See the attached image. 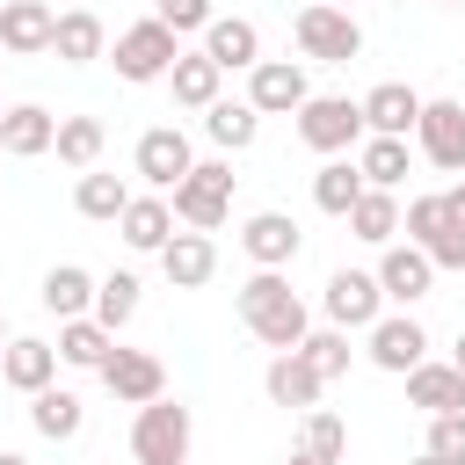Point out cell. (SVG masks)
Returning <instances> with one entry per match:
<instances>
[{"mask_svg": "<svg viewBox=\"0 0 465 465\" xmlns=\"http://www.w3.org/2000/svg\"><path fill=\"white\" fill-rule=\"evenodd\" d=\"M240 320H247V334H254V341H269L276 356H291V349L312 334L305 298L283 283V269H254V276L240 283Z\"/></svg>", "mask_w": 465, "mask_h": 465, "instance_id": "1", "label": "cell"}, {"mask_svg": "<svg viewBox=\"0 0 465 465\" xmlns=\"http://www.w3.org/2000/svg\"><path fill=\"white\" fill-rule=\"evenodd\" d=\"M189 436H196L189 407L160 392V400H145L138 421H131V458H138V465H189Z\"/></svg>", "mask_w": 465, "mask_h": 465, "instance_id": "2", "label": "cell"}, {"mask_svg": "<svg viewBox=\"0 0 465 465\" xmlns=\"http://www.w3.org/2000/svg\"><path fill=\"white\" fill-rule=\"evenodd\" d=\"M189 232H218L225 211H232V167L225 160H196L182 182H174V203H167Z\"/></svg>", "mask_w": 465, "mask_h": 465, "instance_id": "3", "label": "cell"}, {"mask_svg": "<svg viewBox=\"0 0 465 465\" xmlns=\"http://www.w3.org/2000/svg\"><path fill=\"white\" fill-rule=\"evenodd\" d=\"M291 36H298V51L312 58V65H349L356 51H363V29H356V15L349 7H298V22H291Z\"/></svg>", "mask_w": 465, "mask_h": 465, "instance_id": "4", "label": "cell"}, {"mask_svg": "<svg viewBox=\"0 0 465 465\" xmlns=\"http://www.w3.org/2000/svg\"><path fill=\"white\" fill-rule=\"evenodd\" d=\"M174 58H182V36H174V29H160L153 15H145V22H131V29L116 36V73H124V80H167V73H174Z\"/></svg>", "mask_w": 465, "mask_h": 465, "instance_id": "5", "label": "cell"}, {"mask_svg": "<svg viewBox=\"0 0 465 465\" xmlns=\"http://www.w3.org/2000/svg\"><path fill=\"white\" fill-rule=\"evenodd\" d=\"M298 138H305L312 153H349V145L363 138V109H356L349 94H305V109H298Z\"/></svg>", "mask_w": 465, "mask_h": 465, "instance_id": "6", "label": "cell"}, {"mask_svg": "<svg viewBox=\"0 0 465 465\" xmlns=\"http://www.w3.org/2000/svg\"><path fill=\"white\" fill-rule=\"evenodd\" d=\"M400 225H407V247H421L436 269H465V232H458V218L443 211V196H414Z\"/></svg>", "mask_w": 465, "mask_h": 465, "instance_id": "7", "label": "cell"}, {"mask_svg": "<svg viewBox=\"0 0 465 465\" xmlns=\"http://www.w3.org/2000/svg\"><path fill=\"white\" fill-rule=\"evenodd\" d=\"M305 65L298 58H262L254 73H247V109L254 116H298L305 109Z\"/></svg>", "mask_w": 465, "mask_h": 465, "instance_id": "8", "label": "cell"}, {"mask_svg": "<svg viewBox=\"0 0 465 465\" xmlns=\"http://www.w3.org/2000/svg\"><path fill=\"white\" fill-rule=\"evenodd\" d=\"M327 320L349 334V327H378L385 320V291L371 269H334L327 276Z\"/></svg>", "mask_w": 465, "mask_h": 465, "instance_id": "9", "label": "cell"}, {"mask_svg": "<svg viewBox=\"0 0 465 465\" xmlns=\"http://www.w3.org/2000/svg\"><path fill=\"white\" fill-rule=\"evenodd\" d=\"M240 247H247L254 269H291L298 247H305V232H298V218H283V211H254V218L240 225Z\"/></svg>", "mask_w": 465, "mask_h": 465, "instance_id": "10", "label": "cell"}, {"mask_svg": "<svg viewBox=\"0 0 465 465\" xmlns=\"http://www.w3.org/2000/svg\"><path fill=\"white\" fill-rule=\"evenodd\" d=\"M102 385H109L124 407H145V400H160V392H167V371H160V356H153V349H109Z\"/></svg>", "mask_w": 465, "mask_h": 465, "instance_id": "11", "label": "cell"}, {"mask_svg": "<svg viewBox=\"0 0 465 465\" xmlns=\"http://www.w3.org/2000/svg\"><path fill=\"white\" fill-rule=\"evenodd\" d=\"M203 58H211L218 73H254V65H262V29H254L247 15H211Z\"/></svg>", "mask_w": 465, "mask_h": 465, "instance_id": "12", "label": "cell"}, {"mask_svg": "<svg viewBox=\"0 0 465 465\" xmlns=\"http://www.w3.org/2000/svg\"><path fill=\"white\" fill-rule=\"evenodd\" d=\"M363 334H371V363L392 371V378H407L414 363H429V334H421V320H407V312H392V320H378V327H363Z\"/></svg>", "mask_w": 465, "mask_h": 465, "instance_id": "13", "label": "cell"}, {"mask_svg": "<svg viewBox=\"0 0 465 465\" xmlns=\"http://www.w3.org/2000/svg\"><path fill=\"white\" fill-rule=\"evenodd\" d=\"M414 138H421V153L436 160V167H465V102H421V124H414Z\"/></svg>", "mask_w": 465, "mask_h": 465, "instance_id": "14", "label": "cell"}, {"mask_svg": "<svg viewBox=\"0 0 465 465\" xmlns=\"http://www.w3.org/2000/svg\"><path fill=\"white\" fill-rule=\"evenodd\" d=\"M356 109H363V131H371V138H407V131L421 124V94H414V87H400V80L371 87Z\"/></svg>", "mask_w": 465, "mask_h": 465, "instance_id": "15", "label": "cell"}, {"mask_svg": "<svg viewBox=\"0 0 465 465\" xmlns=\"http://www.w3.org/2000/svg\"><path fill=\"white\" fill-rule=\"evenodd\" d=\"M189 167H196V153H189V138H182L174 124H153V131L138 138V174H145L153 189H174Z\"/></svg>", "mask_w": 465, "mask_h": 465, "instance_id": "16", "label": "cell"}, {"mask_svg": "<svg viewBox=\"0 0 465 465\" xmlns=\"http://www.w3.org/2000/svg\"><path fill=\"white\" fill-rule=\"evenodd\" d=\"M371 276H378V291H385L392 305H414V298H429V283H436V262H429L421 247H385Z\"/></svg>", "mask_w": 465, "mask_h": 465, "instance_id": "17", "label": "cell"}, {"mask_svg": "<svg viewBox=\"0 0 465 465\" xmlns=\"http://www.w3.org/2000/svg\"><path fill=\"white\" fill-rule=\"evenodd\" d=\"M51 138H58V116H51L44 102L0 109V153H7V160H36V153H51Z\"/></svg>", "mask_w": 465, "mask_h": 465, "instance_id": "18", "label": "cell"}, {"mask_svg": "<svg viewBox=\"0 0 465 465\" xmlns=\"http://www.w3.org/2000/svg\"><path fill=\"white\" fill-rule=\"evenodd\" d=\"M51 29H58V15H51L44 0H7V7H0V51H15V58L51 51Z\"/></svg>", "mask_w": 465, "mask_h": 465, "instance_id": "19", "label": "cell"}, {"mask_svg": "<svg viewBox=\"0 0 465 465\" xmlns=\"http://www.w3.org/2000/svg\"><path fill=\"white\" fill-rule=\"evenodd\" d=\"M0 378H7L15 392H44V385L58 378V349L36 341V334H15V341L0 349Z\"/></svg>", "mask_w": 465, "mask_h": 465, "instance_id": "20", "label": "cell"}, {"mask_svg": "<svg viewBox=\"0 0 465 465\" xmlns=\"http://www.w3.org/2000/svg\"><path fill=\"white\" fill-rule=\"evenodd\" d=\"M160 269H167V283H174V291H196V283H211V269H218V247H211V232H174V240L160 247Z\"/></svg>", "mask_w": 465, "mask_h": 465, "instance_id": "21", "label": "cell"}, {"mask_svg": "<svg viewBox=\"0 0 465 465\" xmlns=\"http://www.w3.org/2000/svg\"><path fill=\"white\" fill-rule=\"evenodd\" d=\"M116 225H124V247H138V254H160V247L174 240V211H167V196H131Z\"/></svg>", "mask_w": 465, "mask_h": 465, "instance_id": "22", "label": "cell"}, {"mask_svg": "<svg viewBox=\"0 0 465 465\" xmlns=\"http://www.w3.org/2000/svg\"><path fill=\"white\" fill-rule=\"evenodd\" d=\"M262 385H269V400H276V407H298V414H312V407H320V392H327V385L312 378V363H305L298 349H291V356H276Z\"/></svg>", "mask_w": 465, "mask_h": 465, "instance_id": "23", "label": "cell"}, {"mask_svg": "<svg viewBox=\"0 0 465 465\" xmlns=\"http://www.w3.org/2000/svg\"><path fill=\"white\" fill-rule=\"evenodd\" d=\"M29 421H36V436H51V443H73V436H80V421H87V407H80V392H65V385H44V392H29Z\"/></svg>", "mask_w": 465, "mask_h": 465, "instance_id": "24", "label": "cell"}, {"mask_svg": "<svg viewBox=\"0 0 465 465\" xmlns=\"http://www.w3.org/2000/svg\"><path fill=\"white\" fill-rule=\"evenodd\" d=\"M407 400L429 407V414H465V378L450 363H414L407 371Z\"/></svg>", "mask_w": 465, "mask_h": 465, "instance_id": "25", "label": "cell"}, {"mask_svg": "<svg viewBox=\"0 0 465 465\" xmlns=\"http://www.w3.org/2000/svg\"><path fill=\"white\" fill-rule=\"evenodd\" d=\"M44 312H58V320H87V305H94V276L80 269V262H58L51 276H44Z\"/></svg>", "mask_w": 465, "mask_h": 465, "instance_id": "26", "label": "cell"}, {"mask_svg": "<svg viewBox=\"0 0 465 465\" xmlns=\"http://www.w3.org/2000/svg\"><path fill=\"white\" fill-rule=\"evenodd\" d=\"M109 349H116V334H109L102 320H58V363H73V371H102Z\"/></svg>", "mask_w": 465, "mask_h": 465, "instance_id": "27", "label": "cell"}, {"mask_svg": "<svg viewBox=\"0 0 465 465\" xmlns=\"http://www.w3.org/2000/svg\"><path fill=\"white\" fill-rule=\"evenodd\" d=\"M51 51H58L65 65H87V58H102V51H109V36H102L94 7H73V15H58V29H51Z\"/></svg>", "mask_w": 465, "mask_h": 465, "instance_id": "28", "label": "cell"}, {"mask_svg": "<svg viewBox=\"0 0 465 465\" xmlns=\"http://www.w3.org/2000/svg\"><path fill=\"white\" fill-rule=\"evenodd\" d=\"M218 80H225V73H218L203 51H182V58H174V73H167V87H174V102H182V109H211V102H218Z\"/></svg>", "mask_w": 465, "mask_h": 465, "instance_id": "29", "label": "cell"}, {"mask_svg": "<svg viewBox=\"0 0 465 465\" xmlns=\"http://www.w3.org/2000/svg\"><path fill=\"white\" fill-rule=\"evenodd\" d=\"M203 131H211L218 153H247L254 131H262V116H254L247 102H211V109H203Z\"/></svg>", "mask_w": 465, "mask_h": 465, "instance_id": "30", "label": "cell"}, {"mask_svg": "<svg viewBox=\"0 0 465 465\" xmlns=\"http://www.w3.org/2000/svg\"><path fill=\"white\" fill-rule=\"evenodd\" d=\"M356 196H363V174H356V160H327V167L312 174V203H320L327 218H349V211H356Z\"/></svg>", "mask_w": 465, "mask_h": 465, "instance_id": "31", "label": "cell"}, {"mask_svg": "<svg viewBox=\"0 0 465 465\" xmlns=\"http://www.w3.org/2000/svg\"><path fill=\"white\" fill-rule=\"evenodd\" d=\"M349 232L371 240V247H392V232H400V203H392V189H363L356 211H349Z\"/></svg>", "mask_w": 465, "mask_h": 465, "instance_id": "32", "label": "cell"}, {"mask_svg": "<svg viewBox=\"0 0 465 465\" xmlns=\"http://www.w3.org/2000/svg\"><path fill=\"white\" fill-rule=\"evenodd\" d=\"M51 153L65 160V167H94L102 160V116H58V138H51Z\"/></svg>", "mask_w": 465, "mask_h": 465, "instance_id": "33", "label": "cell"}, {"mask_svg": "<svg viewBox=\"0 0 465 465\" xmlns=\"http://www.w3.org/2000/svg\"><path fill=\"white\" fill-rule=\"evenodd\" d=\"M356 174H363V189H400L407 182V138H371L356 153Z\"/></svg>", "mask_w": 465, "mask_h": 465, "instance_id": "34", "label": "cell"}, {"mask_svg": "<svg viewBox=\"0 0 465 465\" xmlns=\"http://www.w3.org/2000/svg\"><path fill=\"white\" fill-rule=\"evenodd\" d=\"M131 312H138V276H131V269L102 276V283H94V305H87V320H102V327L116 334V327H124Z\"/></svg>", "mask_w": 465, "mask_h": 465, "instance_id": "35", "label": "cell"}, {"mask_svg": "<svg viewBox=\"0 0 465 465\" xmlns=\"http://www.w3.org/2000/svg\"><path fill=\"white\" fill-rule=\"evenodd\" d=\"M73 203H80V218H124V203H131V189L116 182V174H80V189H73Z\"/></svg>", "mask_w": 465, "mask_h": 465, "instance_id": "36", "label": "cell"}, {"mask_svg": "<svg viewBox=\"0 0 465 465\" xmlns=\"http://www.w3.org/2000/svg\"><path fill=\"white\" fill-rule=\"evenodd\" d=\"M298 356H305V363H312V378L327 385V378H341V371H349V356H356V349H349V334H341V327H320V334H305V341H298Z\"/></svg>", "mask_w": 465, "mask_h": 465, "instance_id": "37", "label": "cell"}, {"mask_svg": "<svg viewBox=\"0 0 465 465\" xmlns=\"http://www.w3.org/2000/svg\"><path fill=\"white\" fill-rule=\"evenodd\" d=\"M341 450H349V429H341L327 407H312V414H305V458H312V465H341Z\"/></svg>", "mask_w": 465, "mask_h": 465, "instance_id": "38", "label": "cell"}, {"mask_svg": "<svg viewBox=\"0 0 465 465\" xmlns=\"http://www.w3.org/2000/svg\"><path fill=\"white\" fill-rule=\"evenodd\" d=\"M429 458L465 465V414H429Z\"/></svg>", "mask_w": 465, "mask_h": 465, "instance_id": "39", "label": "cell"}, {"mask_svg": "<svg viewBox=\"0 0 465 465\" xmlns=\"http://www.w3.org/2000/svg\"><path fill=\"white\" fill-rule=\"evenodd\" d=\"M153 22H160V29H174V36L211 29V0H160V7H153Z\"/></svg>", "mask_w": 465, "mask_h": 465, "instance_id": "40", "label": "cell"}, {"mask_svg": "<svg viewBox=\"0 0 465 465\" xmlns=\"http://www.w3.org/2000/svg\"><path fill=\"white\" fill-rule=\"evenodd\" d=\"M443 211H450V218H458V232H465V182H458V189H443Z\"/></svg>", "mask_w": 465, "mask_h": 465, "instance_id": "41", "label": "cell"}, {"mask_svg": "<svg viewBox=\"0 0 465 465\" xmlns=\"http://www.w3.org/2000/svg\"><path fill=\"white\" fill-rule=\"evenodd\" d=\"M450 371H458V378H465V334H458V356H450Z\"/></svg>", "mask_w": 465, "mask_h": 465, "instance_id": "42", "label": "cell"}, {"mask_svg": "<svg viewBox=\"0 0 465 465\" xmlns=\"http://www.w3.org/2000/svg\"><path fill=\"white\" fill-rule=\"evenodd\" d=\"M0 465H29V458H15V450H0Z\"/></svg>", "mask_w": 465, "mask_h": 465, "instance_id": "43", "label": "cell"}, {"mask_svg": "<svg viewBox=\"0 0 465 465\" xmlns=\"http://www.w3.org/2000/svg\"><path fill=\"white\" fill-rule=\"evenodd\" d=\"M291 465H312V458H305V450H291Z\"/></svg>", "mask_w": 465, "mask_h": 465, "instance_id": "44", "label": "cell"}, {"mask_svg": "<svg viewBox=\"0 0 465 465\" xmlns=\"http://www.w3.org/2000/svg\"><path fill=\"white\" fill-rule=\"evenodd\" d=\"M312 7H349V0H312Z\"/></svg>", "mask_w": 465, "mask_h": 465, "instance_id": "45", "label": "cell"}, {"mask_svg": "<svg viewBox=\"0 0 465 465\" xmlns=\"http://www.w3.org/2000/svg\"><path fill=\"white\" fill-rule=\"evenodd\" d=\"M414 465H436V458H429V450H421V458H414Z\"/></svg>", "mask_w": 465, "mask_h": 465, "instance_id": "46", "label": "cell"}, {"mask_svg": "<svg viewBox=\"0 0 465 465\" xmlns=\"http://www.w3.org/2000/svg\"><path fill=\"white\" fill-rule=\"evenodd\" d=\"M0 349H7V320H0Z\"/></svg>", "mask_w": 465, "mask_h": 465, "instance_id": "47", "label": "cell"}, {"mask_svg": "<svg viewBox=\"0 0 465 465\" xmlns=\"http://www.w3.org/2000/svg\"><path fill=\"white\" fill-rule=\"evenodd\" d=\"M80 7H94V0H80Z\"/></svg>", "mask_w": 465, "mask_h": 465, "instance_id": "48", "label": "cell"}]
</instances>
